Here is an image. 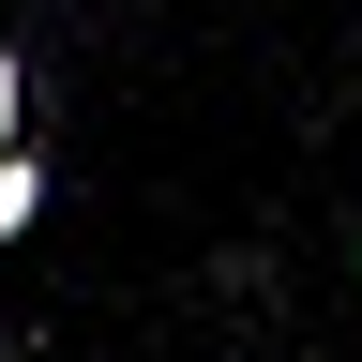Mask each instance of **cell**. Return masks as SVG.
<instances>
[{
  "label": "cell",
  "mask_w": 362,
  "mask_h": 362,
  "mask_svg": "<svg viewBox=\"0 0 362 362\" xmlns=\"http://www.w3.org/2000/svg\"><path fill=\"white\" fill-rule=\"evenodd\" d=\"M30 226H45V166H30V151H0V242H30Z\"/></svg>",
  "instance_id": "cell-1"
},
{
  "label": "cell",
  "mask_w": 362,
  "mask_h": 362,
  "mask_svg": "<svg viewBox=\"0 0 362 362\" xmlns=\"http://www.w3.org/2000/svg\"><path fill=\"white\" fill-rule=\"evenodd\" d=\"M16 121H30V61H16V45H0V151H30Z\"/></svg>",
  "instance_id": "cell-2"
}]
</instances>
